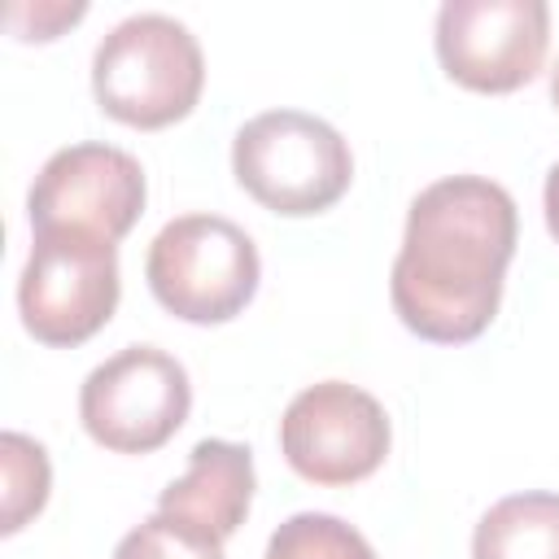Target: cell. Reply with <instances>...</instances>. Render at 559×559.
<instances>
[{"instance_id": "cell-1", "label": "cell", "mask_w": 559, "mask_h": 559, "mask_svg": "<svg viewBox=\"0 0 559 559\" xmlns=\"http://www.w3.org/2000/svg\"><path fill=\"white\" fill-rule=\"evenodd\" d=\"M520 218L502 183L445 175L411 210L393 258L389 297L397 319L437 345L476 341L502 301V275L515 253Z\"/></svg>"}, {"instance_id": "cell-2", "label": "cell", "mask_w": 559, "mask_h": 559, "mask_svg": "<svg viewBox=\"0 0 559 559\" xmlns=\"http://www.w3.org/2000/svg\"><path fill=\"white\" fill-rule=\"evenodd\" d=\"M201 87V44L170 13H131L92 52V92L100 109L127 127L153 131L179 122Z\"/></svg>"}, {"instance_id": "cell-3", "label": "cell", "mask_w": 559, "mask_h": 559, "mask_svg": "<svg viewBox=\"0 0 559 559\" xmlns=\"http://www.w3.org/2000/svg\"><path fill=\"white\" fill-rule=\"evenodd\" d=\"M231 170L258 205L301 218L345 197L354 153L332 122L306 109H266L236 131Z\"/></svg>"}, {"instance_id": "cell-4", "label": "cell", "mask_w": 559, "mask_h": 559, "mask_svg": "<svg viewBox=\"0 0 559 559\" xmlns=\"http://www.w3.org/2000/svg\"><path fill=\"white\" fill-rule=\"evenodd\" d=\"M153 297L188 323H227L258 293V245L223 214L170 218L144 258Z\"/></svg>"}, {"instance_id": "cell-5", "label": "cell", "mask_w": 559, "mask_h": 559, "mask_svg": "<svg viewBox=\"0 0 559 559\" xmlns=\"http://www.w3.org/2000/svg\"><path fill=\"white\" fill-rule=\"evenodd\" d=\"M118 306V245L92 231L39 227L17 280V310L35 341L83 345Z\"/></svg>"}, {"instance_id": "cell-6", "label": "cell", "mask_w": 559, "mask_h": 559, "mask_svg": "<svg viewBox=\"0 0 559 559\" xmlns=\"http://www.w3.org/2000/svg\"><path fill=\"white\" fill-rule=\"evenodd\" d=\"M192 406L188 371L157 345H127L87 371L79 419L87 437L114 454H148L166 445Z\"/></svg>"}, {"instance_id": "cell-7", "label": "cell", "mask_w": 559, "mask_h": 559, "mask_svg": "<svg viewBox=\"0 0 559 559\" xmlns=\"http://www.w3.org/2000/svg\"><path fill=\"white\" fill-rule=\"evenodd\" d=\"M384 406L345 380H319L301 389L280 419V450L288 467L314 485H354L371 476L389 454Z\"/></svg>"}, {"instance_id": "cell-8", "label": "cell", "mask_w": 559, "mask_h": 559, "mask_svg": "<svg viewBox=\"0 0 559 559\" xmlns=\"http://www.w3.org/2000/svg\"><path fill=\"white\" fill-rule=\"evenodd\" d=\"M437 57L472 92L524 87L550 44L546 0H445L437 9Z\"/></svg>"}, {"instance_id": "cell-9", "label": "cell", "mask_w": 559, "mask_h": 559, "mask_svg": "<svg viewBox=\"0 0 559 559\" xmlns=\"http://www.w3.org/2000/svg\"><path fill=\"white\" fill-rule=\"evenodd\" d=\"M144 210V170L127 148L70 144L57 148L26 197L31 231L70 227L105 240H122Z\"/></svg>"}, {"instance_id": "cell-10", "label": "cell", "mask_w": 559, "mask_h": 559, "mask_svg": "<svg viewBox=\"0 0 559 559\" xmlns=\"http://www.w3.org/2000/svg\"><path fill=\"white\" fill-rule=\"evenodd\" d=\"M253 502V454L249 445L223 441V437H205L192 445L188 454V472L179 480H170L157 498V511L175 515L179 524L227 542Z\"/></svg>"}, {"instance_id": "cell-11", "label": "cell", "mask_w": 559, "mask_h": 559, "mask_svg": "<svg viewBox=\"0 0 559 559\" xmlns=\"http://www.w3.org/2000/svg\"><path fill=\"white\" fill-rule=\"evenodd\" d=\"M472 559H559V493L528 489L493 502L476 520Z\"/></svg>"}, {"instance_id": "cell-12", "label": "cell", "mask_w": 559, "mask_h": 559, "mask_svg": "<svg viewBox=\"0 0 559 559\" xmlns=\"http://www.w3.org/2000/svg\"><path fill=\"white\" fill-rule=\"evenodd\" d=\"M262 559H376L371 542L345 524L341 515H328V511H297L288 515L271 542H266V555Z\"/></svg>"}, {"instance_id": "cell-13", "label": "cell", "mask_w": 559, "mask_h": 559, "mask_svg": "<svg viewBox=\"0 0 559 559\" xmlns=\"http://www.w3.org/2000/svg\"><path fill=\"white\" fill-rule=\"evenodd\" d=\"M0 463H4V533H17L26 524V515H35L48 498V454L39 441L22 437V432H4L0 437Z\"/></svg>"}, {"instance_id": "cell-14", "label": "cell", "mask_w": 559, "mask_h": 559, "mask_svg": "<svg viewBox=\"0 0 559 559\" xmlns=\"http://www.w3.org/2000/svg\"><path fill=\"white\" fill-rule=\"evenodd\" d=\"M114 559H223V542L153 511L114 546Z\"/></svg>"}, {"instance_id": "cell-15", "label": "cell", "mask_w": 559, "mask_h": 559, "mask_svg": "<svg viewBox=\"0 0 559 559\" xmlns=\"http://www.w3.org/2000/svg\"><path fill=\"white\" fill-rule=\"evenodd\" d=\"M542 205H546V227H550V236L559 240V162H555V166H550V175H546Z\"/></svg>"}, {"instance_id": "cell-16", "label": "cell", "mask_w": 559, "mask_h": 559, "mask_svg": "<svg viewBox=\"0 0 559 559\" xmlns=\"http://www.w3.org/2000/svg\"><path fill=\"white\" fill-rule=\"evenodd\" d=\"M550 96H555V105H559V61H555V70H550Z\"/></svg>"}]
</instances>
